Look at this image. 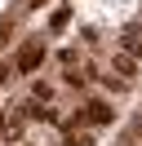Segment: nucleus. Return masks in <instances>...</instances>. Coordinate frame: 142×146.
I'll use <instances>...</instances> for the list:
<instances>
[{
	"label": "nucleus",
	"instance_id": "6",
	"mask_svg": "<svg viewBox=\"0 0 142 146\" xmlns=\"http://www.w3.org/2000/svg\"><path fill=\"white\" fill-rule=\"evenodd\" d=\"M31 98H36V102H49V98H53V89H49V84H36Z\"/></svg>",
	"mask_w": 142,
	"mask_h": 146
},
{
	"label": "nucleus",
	"instance_id": "5",
	"mask_svg": "<svg viewBox=\"0 0 142 146\" xmlns=\"http://www.w3.org/2000/svg\"><path fill=\"white\" fill-rule=\"evenodd\" d=\"M62 146H93V137H89V133H67Z\"/></svg>",
	"mask_w": 142,
	"mask_h": 146
},
{
	"label": "nucleus",
	"instance_id": "9",
	"mask_svg": "<svg viewBox=\"0 0 142 146\" xmlns=\"http://www.w3.org/2000/svg\"><path fill=\"white\" fill-rule=\"evenodd\" d=\"M9 75H13V62H0V84H9Z\"/></svg>",
	"mask_w": 142,
	"mask_h": 146
},
{
	"label": "nucleus",
	"instance_id": "10",
	"mask_svg": "<svg viewBox=\"0 0 142 146\" xmlns=\"http://www.w3.org/2000/svg\"><path fill=\"white\" fill-rule=\"evenodd\" d=\"M138 142H142V137H138Z\"/></svg>",
	"mask_w": 142,
	"mask_h": 146
},
{
	"label": "nucleus",
	"instance_id": "7",
	"mask_svg": "<svg viewBox=\"0 0 142 146\" xmlns=\"http://www.w3.org/2000/svg\"><path fill=\"white\" fill-rule=\"evenodd\" d=\"M58 62H62V66L71 71V66H76V49H62V53H58Z\"/></svg>",
	"mask_w": 142,
	"mask_h": 146
},
{
	"label": "nucleus",
	"instance_id": "4",
	"mask_svg": "<svg viewBox=\"0 0 142 146\" xmlns=\"http://www.w3.org/2000/svg\"><path fill=\"white\" fill-rule=\"evenodd\" d=\"M111 66H115V75H120V80H129V75H133V66H138V58H129V53L120 49V53L111 58Z\"/></svg>",
	"mask_w": 142,
	"mask_h": 146
},
{
	"label": "nucleus",
	"instance_id": "1",
	"mask_svg": "<svg viewBox=\"0 0 142 146\" xmlns=\"http://www.w3.org/2000/svg\"><path fill=\"white\" fill-rule=\"evenodd\" d=\"M44 62V44H40V40H27V44L22 49H18V62H13V71H36V66H40Z\"/></svg>",
	"mask_w": 142,
	"mask_h": 146
},
{
	"label": "nucleus",
	"instance_id": "8",
	"mask_svg": "<svg viewBox=\"0 0 142 146\" xmlns=\"http://www.w3.org/2000/svg\"><path fill=\"white\" fill-rule=\"evenodd\" d=\"M67 22H71V13H67V9H58V13H53V31H62Z\"/></svg>",
	"mask_w": 142,
	"mask_h": 146
},
{
	"label": "nucleus",
	"instance_id": "3",
	"mask_svg": "<svg viewBox=\"0 0 142 146\" xmlns=\"http://www.w3.org/2000/svg\"><path fill=\"white\" fill-rule=\"evenodd\" d=\"M84 119H89V124H111L115 111H111V102H89V106H84Z\"/></svg>",
	"mask_w": 142,
	"mask_h": 146
},
{
	"label": "nucleus",
	"instance_id": "2",
	"mask_svg": "<svg viewBox=\"0 0 142 146\" xmlns=\"http://www.w3.org/2000/svg\"><path fill=\"white\" fill-rule=\"evenodd\" d=\"M120 49L129 58H142V27H138V22H129V27L120 31Z\"/></svg>",
	"mask_w": 142,
	"mask_h": 146
}]
</instances>
